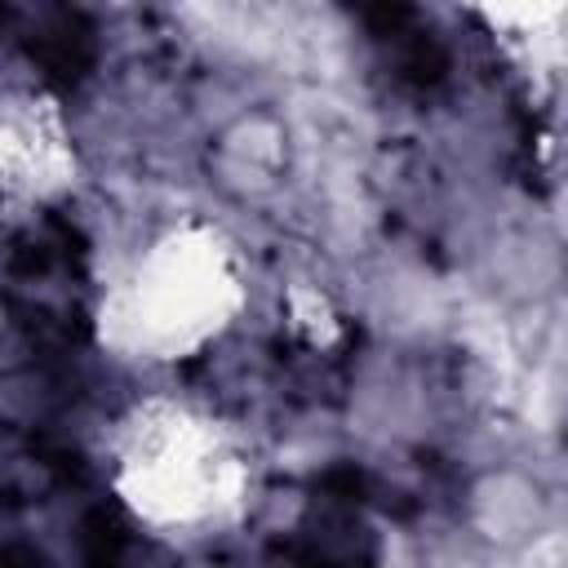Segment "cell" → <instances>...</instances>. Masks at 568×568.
Instances as JSON below:
<instances>
[{
	"mask_svg": "<svg viewBox=\"0 0 568 568\" xmlns=\"http://www.w3.org/2000/svg\"><path fill=\"white\" fill-rule=\"evenodd\" d=\"M235 306V280L209 235L160 240L129 284L115 288L106 337L124 351L173 355L209 337Z\"/></svg>",
	"mask_w": 568,
	"mask_h": 568,
	"instance_id": "1",
	"label": "cell"
},
{
	"mask_svg": "<svg viewBox=\"0 0 568 568\" xmlns=\"http://www.w3.org/2000/svg\"><path fill=\"white\" fill-rule=\"evenodd\" d=\"M231 457L209 422L186 417L169 404L138 408L124 430L120 488L151 519H200L226 501Z\"/></svg>",
	"mask_w": 568,
	"mask_h": 568,
	"instance_id": "2",
	"label": "cell"
},
{
	"mask_svg": "<svg viewBox=\"0 0 568 568\" xmlns=\"http://www.w3.org/2000/svg\"><path fill=\"white\" fill-rule=\"evenodd\" d=\"M67 169L71 155L49 106L22 102L0 115V195H49Z\"/></svg>",
	"mask_w": 568,
	"mask_h": 568,
	"instance_id": "3",
	"label": "cell"
},
{
	"mask_svg": "<svg viewBox=\"0 0 568 568\" xmlns=\"http://www.w3.org/2000/svg\"><path fill=\"white\" fill-rule=\"evenodd\" d=\"M288 324L311 342V346H324L337 337V324H333V311L328 302L315 293V288H288Z\"/></svg>",
	"mask_w": 568,
	"mask_h": 568,
	"instance_id": "4",
	"label": "cell"
},
{
	"mask_svg": "<svg viewBox=\"0 0 568 568\" xmlns=\"http://www.w3.org/2000/svg\"><path fill=\"white\" fill-rule=\"evenodd\" d=\"M0 320H4V315H0Z\"/></svg>",
	"mask_w": 568,
	"mask_h": 568,
	"instance_id": "5",
	"label": "cell"
}]
</instances>
